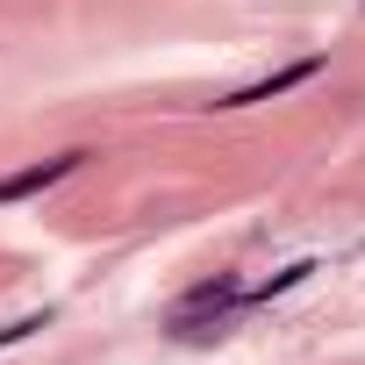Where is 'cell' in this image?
<instances>
[{
	"mask_svg": "<svg viewBox=\"0 0 365 365\" xmlns=\"http://www.w3.org/2000/svg\"><path fill=\"white\" fill-rule=\"evenodd\" d=\"M79 165H86V150H58V158H36V165L8 172V179H0V208H8V201H29V194H43V187H58V179H72Z\"/></svg>",
	"mask_w": 365,
	"mask_h": 365,
	"instance_id": "6da1fadb",
	"label": "cell"
},
{
	"mask_svg": "<svg viewBox=\"0 0 365 365\" xmlns=\"http://www.w3.org/2000/svg\"><path fill=\"white\" fill-rule=\"evenodd\" d=\"M322 72V58H301V65H287V72H272V79H258V86H237L230 101H215V108H258V101H279V93H294V86H308Z\"/></svg>",
	"mask_w": 365,
	"mask_h": 365,
	"instance_id": "7a4b0ae2",
	"label": "cell"
},
{
	"mask_svg": "<svg viewBox=\"0 0 365 365\" xmlns=\"http://www.w3.org/2000/svg\"><path fill=\"white\" fill-rule=\"evenodd\" d=\"M36 329H51V308H43V315H22V322H0V351H8V344H29Z\"/></svg>",
	"mask_w": 365,
	"mask_h": 365,
	"instance_id": "3957f363",
	"label": "cell"
}]
</instances>
